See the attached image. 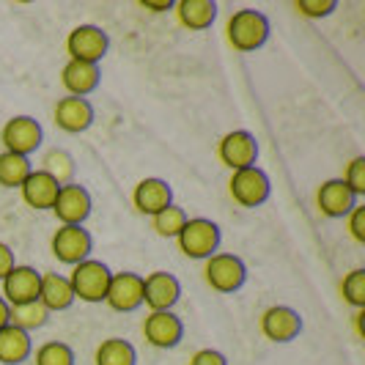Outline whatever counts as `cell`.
Returning a JSON list of instances; mask_svg holds the SVG:
<instances>
[{"mask_svg":"<svg viewBox=\"0 0 365 365\" xmlns=\"http://www.w3.org/2000/svg\"><path fill=\"white\" fill-rule=\"evenodd\" d=\"M225 38L237 53H256L269 41V19L256 9H239L225 22Z\"/></svg>","mask_w":365,"mask_h":365,"instance_id":"1","label":"cell"},{"mask_svg":"<svg viewBox=\"0 0 365 365\" xmlns=\"http://www.w3.org/2000/svg\"><path fill=\"white\" fill-rule=\"evenodd\" d=\"M220 225L209 217H187L184 228L176 237V245L187 258L195 261H206L209 256H215L220 250Z\"/></svg>","mask_w":365,"mask_h":365,"instance_id":"2","label":"cell"},{"mask_svg":"<svg viewBox=\"0 0 365 365\" xmlns=\"http://www.w3.org/2000/svg\"><path fill=\"white\" fill-rule=\"evenodd\" d=\"M203 280L212 292L237 294L247 283V267L234 253H215L203 261Z\"/></svg>","mask_w":365,"mask_h":365,"instance_id":"3","label":"cell"},{"mask_svg":"<svg viewBox=\"0 0 365 365\" xmlns=\"http://www.w3.org/2000/svg\"><path fill=\"white\" fill-rule=\"evenodd\" d=\"M110 267L105 261H96V258H86L80 264L72 267V274H69V283H72L74 299L80 302H88V305H96V302H105V294H108L110 286Z\"/></svg>","mask_w":365,"mask_h":365,"instance_id":"4","label":"cell"},{"mask_svg":"<svg viewBox=\"0 0 365 365\" xmlns=\"http://www.w3.org/2000/svg\"><path fill=\"white\" fill-rule=\"evenodd\" d=\"M228 192H231V198L242 209H258V206H264V203L269 201L272 182H269V176L258 165H253V168H242V170L231 173Z\"/></svg>","mask_w":365,"mask_h":365,"instance_id":"5","label":"cell"},{"mask_svg":"<svg viewBox=\"0 0 365 365\" xmlns=\"http://www.w3.org/2000/svg\"><path fill=\"white\" fill-rule=\"evenodd\" d=\"M0 143H3V151H11V154L31 160V154H36L44 143V132H41V124L36 118L14 115L0 129Z\"/></svg>","mask_w":365,"mask_h":365,"instance_id":"6","label":"cell"},{"mask_svg":"<svg viewBox=\"0 0 365 365\" xmlns=\"http://www.w3.org/2000/svg\"><path fill=\"white\" fill-rule=\"evenodd\" d=\"M50 250L61 264L74 267V264L91 258L93 237L83 225H61V228H55L53 239H50Z\"/></svg>","mask_w":365,"mask_h":365,"instance_id":"7","label":"cell"},{"mask_svg":"<svg viewBox=\"0 0 365 365\" xmlns=\"http://www.w3.org/2000/svg\"><path fill=\"white\" fill-rule=\"evenodd\" d=\"M217 157L231 173L242 170V168H253L258 163V143L256 135L247 129H231L220 138Z\"/></svg>","mask_w":365,"mask_h":365,"instance_id":"8","label":"cell"},{"mask_svg":"<svg viewBox=\"0 0 365 365\" xmlns=\"http://www.w3.org/2000/svg\"><path fill=\"white\" fill-rule=\"evenodd\" d=\"M110 38L99 25H77L66 36V53L69 61H83V63H96L108 55Z\"/></svg>","mask_w":365,"mask_h":365,"instance_id":"9","label":"cell"},{"mask_svg":"<svg viewBox=\"0 0 365 365\" xmlns=\"http://www.w3.org/2000/svg\"><path fill=\"white\" fill-rule=\"evenodd\" d=\"M50 212H53L55 220H58L61 225H83L93 212L91 192L77 182L63 184V187L58 190V198H55Z\"/></svg>","mask_w":365,"mask_h":365,"instance_id":"10","label":"cell"},{"mask_svg":"<svg viewBox=\"0 0 365 365\" xmlns=\"http://www.w3.org/2000/svg\"><path fill=\"white\" fill-rule=\"evenodd\" d=\"M258 329L269 344H292L302 332V316L289 305H269L258 319Z\"/></svg>","mask_w":365,"mask_h":365,"instance_id":"11","label":"cell"},{"mask_svg":"<svg viewBox=\"0 0 365 365\" xmlns=\"http://www.w3.org/2000/svg\"><path fill=\"white\" fill-rule=\"evenodd\" d=\"M105 305L115 313H132L143 305V274L113 272L105 294Z\"/></svg>","mask_w":365,"mask_h":365,"instance_id":"12","label":"cell"},{"mask_svg":"<svg viewBox=\"0 0 365 365\" xmlns=\"http://www.w3.org/2000/svg\"><path fill=\"white\" fill-rule=\"evenodd\" d=\"M143 338L154 349L179 346L184 338V322L173 311H148L143 319Z\"/></svg>","mask_w":365,"mask_h":365,"instance_id":"13","label":"cell"},{"mask_svg":"<svg viewBox=\"0 0 365 365\" xmlns=\"http://www.w3.org/2000/svg\"><path fill=\"white\" fill-rule=\"evenodd\" d=\"M38 283H41V272H36L28 264H14V269L0 280L3 292L0 297L9 305H25V302H36L38 299Z\"/></svg>","mask_w":365,"mask_h":365,"instance_id":"14","label":"cell"},{"mask_svg":"<svg viewBox=\"0 0 365 365\" xmlns=\"http://www.w3.org/2000/svg\"><path fill=\"white\" fill-rule=\"evenodd\" d=\"M182 299V283L170 272H151L143 277V305L148 311H173Z\"/></svg>","mask_w":365,"mask_h":365,"instance_id":"15","label":"cell"},{"mask_svg":"<svg viewBox=\"0 0 365 365\" xmlns=\"http://www.w3.org/2000/svg\"><path fill=\"white\" fill-rule=\"evenodd\" d=\"M53 121L58 129L69 132V135H80L93 124V105L83 96H61L55 102Z\"/></svg>","mask_w":365,"mask_h":365,"instance_id":"16","label":"cell"},{"mask_svg":"<svg viewBox=\"0 0 365 365\" xmlns=\"http://www.w3.org/2000/svg\"><path fill=\"white\" fill-rule=\"evenodd\" d=\"M170 203H173V190L160 176H146L132 190V206L146 217H154L157 212H163Z\"/></svg>","mask_w":365,"mask_h":365,"instance_id":"17","label":"cell"},{"mask_svg":"<svg viewBox=\"0 0 365 365\" xmlns=\"http://www.w3.org/2000/svg\"><path fill=\"white\" fill-rule=\"evenodd\" d=\"M354 206H357V198L344 184V179H327L316 190V209H319V215L329 220L346 217Z\"/></svg>","mask_w":365,"mask_h":365,"instance_id":"18","label":"cell"},{"mask_svg":"<svg viewBox=\"0 0 365 365\" xmlns=\"http://www.w3.org/2000/svg\"><path fill=\"white\" fill-rule=\"evenodd\" d=\"M58 190H61V184L55 182V179H50L44 170L34 168L31 176L19 187V195H22L25 206H31L34 212H50L55 198H58Z\"/></svg>","mask_w":365,"mask_h":365,"instance_id":"19","label":"cell"},{"mask_svg":"<svg viewBox=\"0 0 365 365\" xmlns=\"http://www.w3.org/2000/svg\"><path fill=\"white\" fill-rule=\"evenodd\" d=\"M38 302L44 305V311L50 313V316L61 311H69L74 302H77L69 277L58 272L41 274V283H38Z\"/></svg>","mask_w":365,"mask_h":365,"instance_id":"20","label":"cell"},{"mask_svg":"<svg viewBox=\"0 0 365 365\" xmlns=\"http://www.w3.org/2000/svg\"><path fill=\"white\" fill-rule=\"evenodd\" d=\"M102 72L96 63H83V61H66V66L61 69V86L66 88L69 96H88L99 88Z\"/></svg>","mask_w":365,"mask_h":365,"instance_id":"21","label":"cell"},{"mask_svg":"<svg viewBox=\"0 0 365 365\" xmlns=\"http://www.w3.org/2000/svg\"><path fill=\"white\" fill-rule=\"evenodd\" d=\"M173 11L179 25L187 31H206L217 17V3L215 0H179L173 3Z\"/></svg>","mask_w":365,"mask_h":365,"instance_id":"22","label":"cell"},{"mask_svg":"<svg viewBox=\"0 0 365 365\" xmlns=\"http://www.w3.org/2000/svg\"><path fill=\"white\" fill-rule=\"evenodd\" d=\"M31 354H34V341L28 332L11 324L0 329V365H22L25 360H31Z\"/></svg>","mask_w":365,"mask_h":365,"instance_id":"23","label":"cell"},{"mask_svg":"<svg viewBox=\"0 0 365 365\" xmlns=\"http://www.w3.org/2000/svg\"><path fill=\"white\" fill-rule=\"evenodd\" d=\"M93 365H138V351L124 338H105L93 351Z\"/></svg>","mask_w":365,"mask_h":365,"instance_id":"24","label":"cell"},{"mask_svg":"<svg viewBox=\"0 0 365 365\" xmlns=\"http://www.w3.org/2000/svg\"><path fill=\"white\" fill-rule=\"evenodd\" d=\"M50 322V313L44 311L41 302H25V305H9V324L11 327L22 329V332H34V329H41Z\"/></svg>","mask_w":365,"mask_h":365,"instance_id":"25","label":"cell"},{"mask_svg":"<svg viewBox=\"0 0 365 365\" xmlns=\"http://www.w3.org/2000/svg\"><path fill=\"white\" fill-rule=\"evenodd\" d=\"M34 165L28 157H19L11 151H0V187L6 190H19L22 182L31 176Z\"/></svg>","mask_w":365,"mask_h":365,"instance_id":"26","label":"cell"},{"mask_svg":"<svg viewBox=\"0 0 365 365\" xmlns=\"http://www.w3.org/2000/svg\"><path fill=\"white\" fill-rule=\"evenodd\" d=\"M38 170H44L50 179L61 184H72L74 182V170H77V165H74V157L69 151H63V148H50L44 157H41V168Z\"/></svg>","mask_w":365,"mask_h":365,"instance_id":"27","label":"cell"},{"mask_svg":"<svg viewBox=\"0 0 365 365\" xmlns=\"http://www.w3.org/2000/svg\"><path fill=\"white\" fill-rule=\"evenodd\" d=\"M184 222H187V212H184L182 206L170 203V206H165L163 212H157V215L151 217V228H154L157 237L176 239L179 231L184 228Z\"/></svg>","mask_w":365,"mask_h":365,"instance_id":"28","label":"cell"},{"mask_svg":"<svg viewBox=\"0 0 365 365\" xmlns=\"http://www.w3.org/2000/svg\"><path fill=\"white\" fill-rule=\"evenodd\" d=\"M74 349L63 341H47L31 354L34 365H74Z\"/></svg>","mask_w":365,"mask_h":365,"instance_id":"29","label":"cell"},{"mask_svg":"<svg viewBox=\"0 0 365 365\" xmlns=\"http://www.w3.org/2000/svg\"><path fill=\"white\" fill-rule=\"evenodd\" d=\"M341 297L349 302L354 311L365 308V269H351V272L341 280Z\"/></svg>","mask_w":365,"mask_h":365,"instance_id":"30","label":"cell"},{"mask_svg":"<svg viewBox=\"0 0 365 365\" xmlns=\"http://www.w3.org/2000/svg\"><path fill=\"white\" fill-rule=\"evenodd\" d=\"M294 9H297V14H302V17L322 19V17H329V14L338 9V0H297Z\"/></svg>","mask_w":365,"mask_h":365,"instance_id":"31","label":"cell"},{"mask_svg":"<svg viewBox=\"0 0 365 365\" xmlns=\"http://www.w3.org/2000/svg\"><path fill=\"white\" fill-rule=\"evenodd\" d=\"M344 184L354 192V198L365 195V157H354L346 165V173H344Z\"/></svg>","mask_w":365,"mask_h":365,"instance_id":"32","label":"cell"},{"mask_svg":"<svg viewBox=\"0 0 365 365\" xmlns=\"http://www.w3.org/2000/svg\"><path fill=\"white\" fill-rule=\"evenodd\" d=\"M349 220V234L357 245H365V209L363 206H354L346 215Z\"/></svg>","mask_w":365,"mask_h":365,"instance_id":"33","label":"cell"},{"mask_svg":"<svg viewBox=\"0 0 365 365\" xmlns=\"http://www.w3.org/2000/svg\"><path fill=\"white\" fill-rule=\"evenodd\" d=\"M190 365H228V360H225V354L217 351V349H198L192 354Z\"/></svg>","mask_w":365,"mask_h":365,"instance_id":"34","label":"cell"},{"mask_svg":"<svg viewBox=\"0 0 365 365\" xmlns=\"http://www.w3.org/2000/svg\"><path fill=\"white\" fill-rule=\"evenodd\" d=\"M14 264H17V261H14V250H11L6 242H0V280L14 269Z\"/></svg>","mask_w":365,"mask_h":365,"instance_id":"35","label":"cell"},{"mask_svg":"<svg viewBox=\"0 0 365 365\" xmlns=\"http://www.w3.org/2000/svg\"><path fill=\"white\" fill-rule=\"evenodd\" d=\"M140 9H148V11H154V14H163V11H170V9H173V3H170V0H157V3H154V0H143Z\"/></svg>","mask_w":365,"mask_h":365,"instance_id":"36","label":"cell"},{"mask_svg":"<svg viewBox=\"0 0 365 365\" xmlns=\"http://www.w3.org/2000/svg\"><path fill=\"white\" fill-rule=\"evenodd\" d=\"M9 324V302L0 297V329Z\"/></svg>","mask_w":365,"mask_h":365,"instance_id":"37","label":"cell"}]
</instances>
